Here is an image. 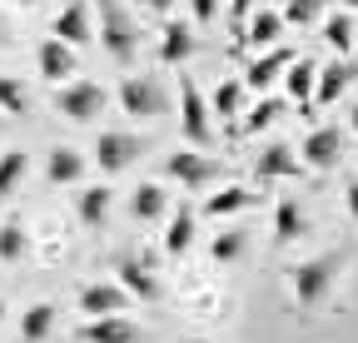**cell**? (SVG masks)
Masks as SVG:
<instances>
[{"label": "cell", "mask_w": 358, "mask_h": 343, "mask_svg": "<svg viewBox=\"0 0 358 343\" xmlns=\"http://www.w3.org/2000/svg\"><path fill=\"white\" fill-rule=\"evenodd\" d=\"M313 90H319V65H313V60H294V65L284 70V95H289V100L308 115Z\"/></svg>", "instance_id": "obj_22"}, {"label": "cell", "mask_w": 358, "mask_h": 343, "mask_svg": "<svg viewBox=\"0 0 358 343\" xmlns=\"http://www.w3.org/2000/svg\"><path fill=\"white\" fill-rule=\"evenodd\" d=\"M25 169H30V154H25L20 145L0 149V199H10V194H15V184L25 180Z\"/></svg>", "instance_id": "obj_27"}, {"label": "cell", "mask_w": 358, "mask_h": 343, "mask_svg": "<svg viewBox=\"0 0 358 343\" xmlns=\"http://www.w3.org/2000/svg\"><path fill=\"white\" fill-rule=\"evenodd\" d=\"M179 343H209V338H179Z\"/></svg>", "instance_id": "obj_41"}, {"label": "cell", "mask_w": 358, "mask_h": 343, "mask_svg": "<svg viewBox=\"0 0 358 343\" xmlns=\"http://www.w3.org/2000/svg\"><path fill=\"white\" fill-rule=\"evenodd\" d=\"M338 274H343V254H338V249H334V254H313V259L294 264V274H289L294 304H299L303 314L329 309V298H334V289H338Z\"/></svg>", "instance_id": "obj_1"}, {"label": "cell", "mask_w": 358, "mask_h": 343, "mask_svg": "<svg viewBox=\"0 0 358 343\" xmlns=\"http://www.w3.org/2000/svg\"><path fill=\"white\" fill-rule=\"evenodd\" d=\"M353 75H358L353 60H329V65L319 70V90H313V105H338L343 90L353 85Z\"/></svg>", "instance_id": "obj_18"}, {"label": "cell", "mask_w": 358, "mask_h": 343, "mask_svg": "<svg viewBox=\"0 0 358 343\" xmlns=\"http://www.w3.org/2000/svg\"><path fill=\"white\" fill-rule=\"evenodd\" d=\"M105 105H110V95H105V85H95V80H70V85H60V90H55V110H60L70 124L100 119Z\"/></svg>", "instance_id": "obj_3"}, {"label": "cell", "mask_w": 358, "mask_h": 343, "mask_svg": "<svg viewBox=\"0 0 358 343\" xmlns=\"http://www.w3.org/2000/svg\"><path fill=\"white\" fill-rule=\"evenodd\" d=\"M25 85L15 75H0V115H25Z\"/></svg>", "instance_id": "obj_33"}, {"label": "cell", "mask_w": 358, "mask_h": 343, "mask_svg": "<svg viewBox=\"0 0 358 343\" xmlns=\"http://www.w3.org/2000/svg\"><path fill=\"white\" fill-rule=\"evenodd\" d=\"M279 35H284V15L279 10H254L244 35H239V45H274Z\"/></svg>", "instance_id": "obj_25"}, {"label": "cell", "mask_w": 358, "mask_h": 343, "mask_svg": "<svg viewBox=\"0 0 358 343\" xmlns=\"http://www.w3.org/2000/svg\"><path fill=\"white\" fill-rule=\"evenodd\" d=\"M35 70H40V80H50V85H70V75H75V50L65 45V40L45 35L40 45H35Z\"/></svg>", "instance_id": "obj_13"}, {"label": "cell", "mask_w": 358, "mask_h": 343, "mask_svg": "<svg viewBox=\"0 0 358 343\" xmlns=\"http://www.w3.org/2000/svg\"><path fill=\"white\" fill-rule=\"evenodd\" d=\"M45 180L50 184H80L85 180V154L80 149H70V145H50L45 149Z\"/></svg>", "instance_id": "obj_16"}, {"label": "cell", "mask_w": 358, "mask_h": 343, "mask_svg": "<svg viewBox=\"0 0 358 343\" xmlns=\"http://www.w3.org/2000/svg\"><path fill=\"white\" fill-rule=\"evenodd\" d=\"M194 234H199V214L189 204L169 209V224H164V254L169 259H185V254L194 249Z\"/></svg>", "instance_id": "obj_15"}, {"label": "cell", "mask_w": 358, "mask_h": 343, "mask_svg": "<svg viewBox=\"0 0 358 343\" xmlns=\"http://www.w3.org/2000/svg\"><path fill=\"white\" fill-rule=\"evenodd\" d=\"M249 254V234L244 229H224V234H214V244H209V259L214 264H239Z\"/></svg>", "instance_id": "obj_28"}, {"label": "cell", "mask_w": 358, "mask_h": 343, "mask_svg": "<svg viewBox=\"0 0 358 343\" xmlns=\"http://www.w3.org/2000/svg\"><path fill=\"white\" fill-rule=\"evenodd\" d=\"M50 333H55V304H30L20 314V338L25 343H45Z\"/></svg>", "instance_id": "obj_26"}, {"label": "cell", "mask_w": 358, "mask_h": 343, "mask_svg": "<svg viewBox=\"0 0 358 343\" xmlns=\"http://www.w3.org/2000/svg\"><path fill=\"white\" fill-rule=\"evenodd\" d=\"M189 10H194V20H199V25H209V20L224 10V0H189Z\"/></svg>", "instance_id": "obj_36"}, {"label": "cell", "mask_w": 358, "mask_h": 343, "mask_svg": "<svg viewBox=\"0 0 358 343\" xmlns=\"http://www.w3.org/2000/svg\"><path fill=\"white\" fill-rule=\"evenodd\" d=\"M0 323H6V304H0Z\"/></svg>", "instance_id": "obj_42"}, {"label": "cell", "mask_w": 358, "mask_h": 343, "mask_svg": "<svg viewBox=\"0 0 358 343\" xmlns=\"http://www.w3.org/2000/svg\"><path fill=\"white\" fill-rule=\"evenodd\" d=\"M80 343H145V328L124 319V314H110V319H85L75 328Z\"/></svg>", "instance_id": "obj_10"}, {"label": "cell", "mask_w": 358, "mask_h": 343, "mask_svg": "<svg viewBox=\"0 0 358 343\" xmlns=\"http://www.w3.org/2000/svg\"><path fill=\"white\" fill-rule=\"evenodd\" d=\"M164 175L174 184H185V189H204L219 175V164L209 154H199V149H174V154H164Z\"/></svg>", "instance_id": "obj_8"}, {"label": "cell", "mask_w": 358, "mask_h": 343, "mask_svg": "<svg viewBox=\"0 0 358 343\" xmlns=\"http://www.w3.org/2000/svg\"><path fill=\"white\" fill-rule=\"evenodd\" d=\"M110 204H115V189L110 184H85L75 194V214H80V224L85 229H100L110 219Z\"/></svg>", "instance_id": "obj_19"}, {"label": "cell", "mask_w": 358, "mask_h": 343, "mask_svg": "<svg viewBox=\"0 0 358 343\" xmlns=\"http://www.w3.org/2000/svg\"><path fill=\"white\" fill-rule=\"evenodd\" d=\"M50 35H55V40H65L70 50H80V45H90V40H95V15H90L85 0H70V6H60V15H55Z\"/></svg>", "instance_id": "obj_11"}, {"label": "cell", "mask_w": 358, "mask_h": 343, "mask_svg": "<svg viewBox=\"0 0 358 343\" xmlns=\"http://www.w3.org/2000/svg\"><path fill=\"white\" fill-rule=\"evenodd\" d=\"M303 169V159H299V149H289V145H268L259 159H254V175L259 180H294Z\"/></svg>", "instance_id": "obj_21"}, {"label": "cell", "mask_w": 358, "mask_h": 343, "mask_svg": "<svg viewBox=\"0 0 358 343\" xmlns=\"http://www.w3.org/2000/svg\"><path fill=\"white\" fill-rule=\"evenodd\" d=\"M308 234V209L294 199V194H284L279 204H274V239L279 244H299Z\"/></svg>", "instance_id": "obj_20"}, {"label": "cell", "mask_w": 358, "mask_h": 343, "mask_svg": "<svg viewBox=\"0 0 358 343\" xmlns=\"http://www.w3.org/2000/svg\"><path fill=\"white\" fill-rule=\"evenodd\" d=\"M343 209L353 214V224H358V175H353V180L343 184Z\"/></svg>", "instance_id": "obj_37"}, {"label": "cell", "mask_w": 358, "mask_h": 343, "mask_svg": "<svg viewBox=\"0 0 358 343\" xmlns=\"http://www.w3.org/2000/svg\"><path fill=\"white\" fill-rule=\"evenodd\" d=\"M239 100H244V80H224L219 90H214V115L229 124V119L239 115Z\"/></svg>", "instance_id": "obj_32"}, {"label": "cell", "mask_w": 358, "mask_h": 343, "mask_svg": "<svg viewBox=\"0 0 358 343\" xmlns=\"http://www.w3.org/2000/svg\"><path fill=\"white\" fill-rule=\"evenodd\" d=\"M194 50H199V35L189 30V20H169L164 35H159V60L164 65H185Z\"/></svg>", "instance_id": "obj_17"}, {"label": "cell", "mask_w": 358, "mask_h": 343, "mask_svg": "<svg viewBox=\"0 0 358 343\" xmlns=\"http://www.w3.org/2000/svg\"><path fill=\"white\" fill-rule=\"evenodd\" d=\"M95 35H100L105 55L120 60V65H129L134 50H140V30H134V20L124 15L120 0H100V30H95Z\"/></svg>", "instance_id": "obj_2"}, {"label": "cell", "mask_w": 358, "mask_h": 343, "mask_svg": "<svg viewBox=\"0 0 358 343\" xmlns=\"http://www.w3.org/2000/svg\"><path fill=\"white\" fill-rule=\"evenodd\" d=\"M129 214L140 224H155V219H164L169 214V194H164V184H134V194H129Z\"/></svg>", "instance_id": "obj_24"}, {"label": "cell", "mask_w": 358, "mask_h": 343, "mask_svg": "<svg viewBox=\"0 0 358 343\" xmlns=\"http://www.w3.org/2000/svg\"><path fill=\"white\" fill-rule=\"evenodd\" d=\"M279 115H284V95H264V100L249 110V119L239 124V130H244V135H259V130H268Z\"/></svg>", "instance_id": "obj_31"}, {"label": "cell", "mask_w": 358, "mask_h": 343, "mask_svg": "<svg viewBox=\"0 0 358 343\" xmlns=\"http://www.w3.org/2000/svg\"><path fill=\"white\" fill-rule=\"evenodd\" d=\"M319 10H324V0H284V25H308V20H319Z\"/></svg>", "instance_id": "obj_34"}, {"label": "cell", "mask_w": 358, "mask_h": 343, "mask_svg": "<svg viewBox=\"0 0 358 343\" xmlns=\"http://www.w3.org/2000/svg\"><path fill=\"white\" fill-rule=\"evenodd\" d=\"M115 284L129 293V298H140V304H155V298L164 293V284H159V274L145 264V259H134V254H124V259L115 264Z\"/></svg>", "instance_id": "obj_9"}, {"label": "cell", "mask_w": 358, "mask_h": 343, "mask_svg": "<svg viewBox=\"0 0 358 343\" xmlns=\"http://www.w3.org/2000/svg\"><path fill=\"white\" fill-rule=\"evenodd\" d=\"M299 159H303V169H334L338 159H343V130L338 124H313V130L303 135V145H299Z\"/></svg>", "instance_id": "obj_7"}, {"label": "cell", "mask_w": 358, "mask_h": 343, "mask_svg": "<svg viewBox=\"0 0 358 343\" xmlns=\"http://www.w3.org/2000/svg\"><path fill=\"white\" fill-rule=\"evenodd\" d=\"M254 204H259L254 189H244V184H224L219 194L204 199V219H229V214H244V209H254Z\"/></svg>", "instance_id": "obj_23"}, {"label": "cell", "mask_w": 358, "mask_h": 343, "mask_svg": "<svg viewBox=\"0 0 358 343\" xmlns=\"http://www.w3.org/2000/svg\"><path fill=\"white\" fill-rule=\"evenodd\" d=\"M343 10H348V15H353V10H358V0H343Z\"/></svg>", "instance_id": "obj_40"}, {"label": "cell", "mask_w": 358, "mask_h": 343, "mask_svg": "<svg viewBox=\"0 0 358 343\" xmlns=\"http://www.w3.org/2000/svg\"><path fill=\"white\" fill-rule=\"evenodd\" d=\"M224 6H229V25L244 35V20L254 15V0H224Z\"/></svg>", "instance_id": "obj_35"}, {"label": "cell", "mask_w": 358, "mask_h": 343, "mask_svg": "<svg viewBox=\"0 0 358 343\" xmlns=\"http://www.w3.org/2000/svg\"><path fill=\"white\" fill-rule=\"evenodd\" d=\"M124 309H129V293L115 279H100V284L80 289V314L85 319H110V314H124Z\"/></svg>", "instance_id": "obj_12"}, {"label": "cell", "mask_w": 358, "mask_h": 343, "mask_svg": "<svg viewBox=\"0 0 358 343\" xmlns=\"http://www.w3.org/2000/svg\"><path fill=\"white\" fill-rule=\"evenodd\" d=\"M209 115H214V110L204 105L199 85L185 75V80H179V130H185V140H189L194 149L214 145V119H209Z\"/></svg>", "instance_id": "obj_4"}, {"label": "cell", "mask_w": 358, "mask_h": 343, "mask_svg": "<svg viewBox=\"0 0 358 343\" xmlns=\"http://www.w3.org/2000/svg\"><path fill=\"white\" fill-rule=\"evenodd\" d=\"M294 60H299V50H294V45H274L268 55H259V60L244 70V90H259V95H264V90H268V85H274Z\"/></svg>", "instance_id": "obj_14"}, {"label": "cell", "mask_w": 358, "mask_h": 343, "mask_svg": "<svg viewBox=\"0 0 358 343\" xmlns=\"http://www.w3.org/2000/svg\"><path fill=\"white\" fill-rule=\"evenodd\" d=\"M25 254H30L25 224H20V219H6V224H0V264H20Z\"/></svg>", "instance_id": "obj_29"}, {"label": "cell", "mask_w": 358, "mask_h": 343, "mask_svg": "<svg viewBox=\"0 0 358 343\" xmlns=\"http://www.w3.org/2000/svg\"><path fill=\"white\" fill-rule=\"evenodd\" d=\"M115 95H120V110L134 115V119H155V115H164V90H159L150 75H124Z\"/></svg>", "instance_id": "obj_6"}, {"label": "cell", "mask_w": 358, "mask_h": 343, "mask_svg": "<svg viewBox=\"0 0 358 343\" xmlns=\"http://www.w3.org/2000/svg\"><path fill=\"white\" fill-rule=\"evenodd\" d=\"M348 130H353V135H358V105H353V115H348Z\"/></svg>", "instance_id": "obj_39"}, {"label": "cell", "mask_w": 358, "mask_h": 343, "mask_svg": "<svg viewBox=\"0 0 358 343\" xmlns=\"http://www.w3.org/2000/svg\"><path fill=\"white\" fill-rule=\"evenodd\" d=\"M324 40H329V50H338V60H348V50H353V15L348 10H338V15H329L324 20Z\"/></svg>", "instance_id": "obj_30"}, {"label": "cell", "mask_w": 358, "mask_h": 343, "mask_svg": "<svg viewBox=\"0 0 358 343\" xmlns=\"http://www.w3.org/2000/svg\"><path fill=\"white\" fill-rule=\"evenodd\" d=\"M140 6L155 10V15H169V10H174V0H140Z\"/></svg>", "instance_id": "obj_38"}, {"label": "cell", "mask_w": 358, "mask_h": 343, "mask_svg": "<svg viewBox=\"0 0 358 343\" xmlns=\"http://www.w3.org/2000/svg\"><path fill=\"white\" fill-rule=\"evenodd\" d=\"M145 154V140L140 135H124V130H105L100 140H95V169L100 175H120V169H129L134 159Z\"/></svg>", "instance_id": "obj_5"}]
</instances>
